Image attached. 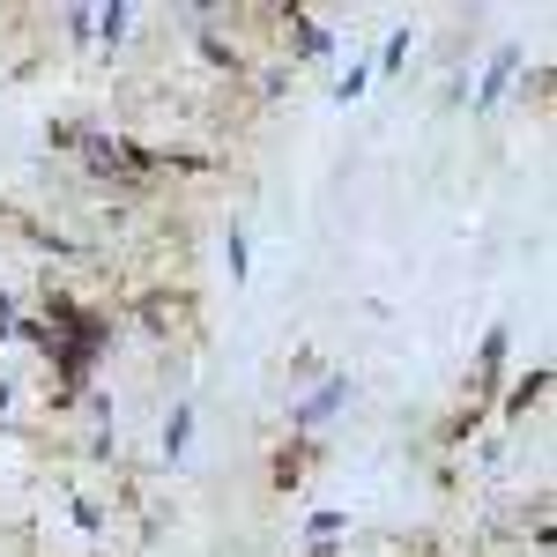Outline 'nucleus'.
Segmentation results:
<instances>
[{"label": "nucleus", "mask_w": 557, "mask_h": 557, "mask_svg": "<svg viewBox=\"0 0 557 557\" xmlns=\"http://www.w3.org/2000/svg\"><path fill=\"white\" fill-rule=\"evenodd\" d=\"M343 401H349V372H335V380L320 386V394H305L298 409H290V424H298V431H320L327 417H335V409H343Z\"/></svg>", "instance_id": "obj_1"}, {"label": "nucleus", "mask_w": 557, "mask_h": 557, "mask_svg": "<svg viewBox=\"0 0 557 557\" xmlns=\"http://www.w3.org/2000/svg\"><path fill=\"white\" fill-rule=\"evenodd\" d=\"M186 446H194V401H178L172 417H164V454H172V461H178Z\"/></svg>", "instance_id": "obj_2"}, {"label": "nucleus", "mask_w": 557, "mask_h": 557, "mask_svg": "<svg viewBox=\"0 0 557 557\" xmlns=\"http://www.w3.org/2000/svg\"><path fill=\"white\" fill-rule=\"evenodd\" d=\"M513 67H520V52H498V60H491V75H483V89H475V104H498L506 83H513Z\"/></svg>", "instance_id": "obj_3"}, {"label": "nucleus", "mask_w": 557, "mask_h": 557, "mask_svg": "<svg viewBox=\"0 0 557 557\" xmlns=\"http://www.w3.org/2000/svg\"><path fill=\"white\" fill-rule=\"evenodd\" d=\"M401 60H409V30H394V38H386V52H380V67H386V75H394V67H401Z\"/></svg>", "instance_id": "obj_4"}, {"label": "nucleus", "mask_w": 557, "mask_h": 557, "mask_svg": "<svg viewBox=\"0 0 557 557\" xmlns=\"http://www.w3.org/2000/svg\"><path fill=\"white\" fill-rule=\"evenodd\" d=\"M343 528H349L343 513H320V520H312V543H335V535H343Z\"/></svg>", "instance_id": "obj_5"}, {"label": "nucleus", "mask_w": 557, "mask_h": 557, "mask_svg": "<svg viewBox=\"0 0 557 557\" xmlns=\"http://www.w3.org/2000/svg\"><path fill=\"white\" fill-rule=\"evenodd\" d=\"M364 83H372V75H364V67H349L343 83H335V97H343V104H349V97H364Z\"/></svg>", "instance_id": "obj_6"}]
</instances>
